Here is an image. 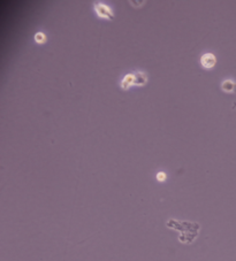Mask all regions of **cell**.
<instances>
[{"instance_id":"6da1fadb","label":"cell","mask_w":236,"mask_h":261,"mask_svg":"<svg viewBox=\"0 0 236 261\" xmlns=\"http://www.w3.org/2000/svg\"><path fill=\"white\" fill-rule=\"evenodd\" d=\"M166 226L180 232L178 240L183 244H191L198 236V232L201 230V226L196 222L178 221V220H174V219H169L167 221Z\"/></svg>"},{"instance_id":"8992f818","label":"cell","mask_w":236,"mask_h":261,"mask_svg":"<svg viewBox=\"0 0 236 261\" xmlns=\"http://www.w3.org/2000/svg\"><path fill=\"white\" fill-rule=\"evenodd\" d=\"M221 89L224 92H233V91H236V85L232 81H224L221 84Z\"/></svg>"},{"instance_id":"ba28073f","label":"cell","mask_w":236,"mask_h":261,"mask_svg":"<svg viewBox=\"0 0 236 261\" xmlns=\"http://www.w3.org/2000/svg\"><path fill=\"white\" fill-rule=\"evenodd\" d=\"M157 178H158L160 182H163V181H165L166 179V174H164V173H159V174L157 175Z\"/></svg>"},{"instance_id":"7a4b0ae2","label":"cell","mask_w":236,"mask_h":261,"mask_svg":"<svg viewBox=\"0 0 236 261\" xmlns=\"http://www.w3.org/2000/svg\"><path fill=\"white\" fill-rule=\"evenodd\" d=\"M94 12L97 13V15L101 19H106V20H114V15H113V12L111 11V8L103 4V2H99V1H96L94 4Z\"/></svg>"},{"instance_id":"52a82bcc","label":"cell","mask_w":236,"mask_h":261,"mask_svg":"<svg viewBox=\"0 0 236 261\" xmlns=\"http://www.w3.org/2000/svg\"><path fill=\"white\" fill-rule=\"evenodd\" d=\"M35 40L36 43H38V44H44L46 42V36L44 35L43 32H37L35 35Z\"/></svg>"},{"instance_id":"277c9868","label":"cell","mask_w":236,"mask_h":261,"mask_svg":"<svg viewBox=\"0 0 236 261\" xmlns=\"http://www.w3.org/2000/svg\"><path fill=\"white\" fill-rule=\"evenodd\" d=\"M131 85H135V74H127L121 82V87L123 90H128Z\"/></svg>"},{"instance_id":"5b68a950","label":"cell","mask_w":236,"mask_h":261,"mask_svg":"<svg viewBox=\"0 0 236 261\" xmlns=\"http://www.w3.org/2000/svg\"><path fill=\"white\" fill-rule=\"evenodd\" d=\"M135 74V85H144V84H146L148 82V76L144 74V72H142V71H138V72H134Z\"/></svg>"},{"instance_id":"3957f363","label":"cell","mask_w":236,"mask_h":261,"mask_svg":"<svg viewBox=\"0 0 236 261\" xmlns=\"http://www.w3.org/2000/svg\"><path fill=\"white\" fill-rule=\"evenodd\" d=\"M217 63V58L215 55L212 54V53H205L203 54L201 58V65L206 68V69H210V68H213Z\"/></svg>"}]
</instances>
